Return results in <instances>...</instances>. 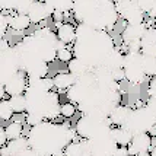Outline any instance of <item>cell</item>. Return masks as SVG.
<instances>
[{
  "mask_svg": "<svg viewBox=\"0 0 156 156\" xmlns=\"http://www.w3.org/2000/svg\"><path fill=\"white\" fill-rule=\"evenodd\" d=\"M76 130H73L67 122L44 121L42 124L29 129L28 142L31 149L40 156H66L64 149L69 143L76 140Z\"/></svg>",
  "mask_w": 156,
  "mask_h": 156,
  "instance_id": "cell-1",
  "label": "cell"
},
{
  "mask_svg": "<svg viewBox=\"0 0 156 156\" xmlns=\"http://www.w3.org/2000/svg\"><path fill=\"white\" fill-rule=\"evenodd\" d=\"M2 86L5 88L9 98L10 96L25 95L28 86H29V76H28L27 70L23 67L19 69L13 76H10L5 83H2Z\"/></svg>",
  "mask_w": 156,
  "mask_h": 156,
  "instance_id": "cell-2",
  "label": "cell"
},
{
  "mask_svg": "<svg viewBox=\"0 0 156 156\" xmlns=\"http://www.w3.org/2000/svg\"><path fill=\"white\" fill-rule=\"evenodd\" d=\"M152 140H153V137L150 136V133H140V134L133 136V140L129 146L130 156H137L144 152H150L152 144H153Z\"/></svg>",
  "mask_w": 156,
  "mask_h": 156,
  "instance_id": "cell-3",
  "label": "cell"
},
{
  "mask_svg": "<svg viewBox=\"0 0 156 156\" xmlns=\"http://www.w3.org/2000/svg\"><path fill=\"white\" fill-rule=\"evenodd\" d=\"M55 35H57V40L63 42L64 45H69V47L75 45L77 41V25L64 22L60 28L55 29Z\"/></svg>",
  "mask_w": 156,
  "mask_h": 156,
  "instance_id": "cell-4",
  "label": "cell"
},
{
  "mask_svg": "<svg viewBox=\"0 0 156 156\" xmlns=\"http://www.w3.org/2000/svg\"><path fill=\"white\" fill-rule=\"evenodd\" d=\"M54 79V85H55V89L58 92H67L69 89H72L77 83V79L76 76H73L69 70H64V72H58L57 75L53 76Z\"/></svg>",
  "mask_w": 156,
  "mask_h": 156,
  "instance_id": "cell-5",
  "label": "cell"
},
{
  "mask_svg": "<svg viewBox=\"0 0 156 156\" xmlns=\"http://www.w3.org/2000/svg\"><path fill=\"white\" fill-rule=\"evenodd\" d=\"M10 13V29L15 32H20L23 34L25 31H28L31 25H32V20L28 15L23 13H16L15 10L9 12Z\"/></svg>",
  "mask_w": 156,
  "mask_h": 156,
  "instance_id": "cell-6",
  "label": "cell"
},
{
  "mask_svg": "<svg viewBox=\"0 0 156 156\" xmlns=\"http://www.w3.org/2000/svg\"><path fill=\"white\" fill-rule=\"evenodd\" d=\"M28 149H31L28 137H20L18 140L9 142L5 147H2V155H9V156L19 155V153H22V152H25Z\"/></svg>",
  "mask_w": 156,
  "mask_h": 156,
  "instance_id": "cell-7",
  "label": "cell"
},
{
  "mask_svg": "<svg viewBox=\"0 0 156 156\" xmlns=\"http://www.w3.org/2000/svg\"><path fill=\"white\" fill-rule=\"evenodd\" d=\"M111 136H112V139L115 140L118 146H127L129 147L131 140H133V134L124 127H112Z\"/></svg>",
  "mask_w": 156,
  "mask_h": 156,
  "instance_id": "cell-8",
  "label": "cell"
},
{
  "mask_svg": "<svg viewBox=\"0 0 156 156\" xmlns=\"http://www.w3.org/2000/svg\"><path fill=\"white\" fill-rule=\"evenodd\" d=\"M88 152L86 140H75V142L69 143V146L64 149L66 156H85Z\"/></svg>",
  "mask_w": 156,
  "mask_h": 156,
  "instance_id": "cell-9",
  "label": "cell"
},
{
  "mask_svg": "<svg viewBox=\"0 0 156 156\" xmlns=\"http://www.w3.org/2000/svg\"><path fill=\"white\" fill-rule=\"evenodd\" d=\"M67 70L73 76H76V79H79L83 75H86V73L90 72V70H88V64L83 63L80 58H76V57L67 64Z\"/></svg>",
  "mask_w": 156,
  "mask_h": 156,
  "instance_id": "cell-10",
  "label": "cell"
},
{
  "mask_svg": "<svg viewBox=\"0 0 156 156\" xmlns=\"http://www.w3.org/2000/svg\"><path fill=\"white\" fill-rule=\"evenodd\" d=\"M23 124L25 122H20V121H9L6 127V134L9 137V142H12V140H18L22 137L23 134Z\"/></svg>",
  "mask_w": 156,
  "mask_h": 156,
  "instance_id": "cell-11",
  "label": "cell"
},
{
  "mask_svg": "<svg viewBox=\"0 0 156 156\" xmlns=\"http://www.w3.org/2000/svg\"><path fill=\"white\" fill-rule=\"evenodd\" d=\"M9 102L12 105V109L15 111V114H23L28 111V99L25 95L10 96Z\"/></svg>",
  "mask_w": 156,
  "mask_h": 156,
  "instance_id": "cell-12",
  "label": "cell"
},
{
  "mask_svg": "<svg viewBox=\"0 0 156 156\" xmlns=\"http://www.w3.org/2000/svg\"><path fill=\"white\" fill-rule=\"evenodd\" d=\"M77 111H79V108L73 102L66 101L60 104V117H63L64 120H72L77 114Z\"/></svg>",
  "mask_w": 156,
  "mask_h": 156,
  "instance_id": "cell-13",
  "label": "cell"
},
{
  "mask_svg": "<svg viewBox=\"0 0 156 156\" xmlns=\"http://www.w3.org/2000/svg\"><path fill=\"white\" fill-rule=\"evenodd\" d=\"M15 115V111L12 109V105L9 102V98L6 99H0V118L2 121H12Z\"/></svg>",
  "mask_w": 156,
  "mask_h": 156,
  "instance_id": "cell-14",
  "label": "cell"
},
{
  "mask_svg": "<svg viewBox=\"0 0 156 156\" xmlns=\"http://www.w3.org/2000/svg\"><path fill=\"white\" fill-rule=\"evenodd\" d=\"M75 58V51L72 47H66L57 50V61H60L61 64H69L70 61Z\"/></svg>",
  "mask_w": 156,
  "mask_h": 156,
  "instance_id": "cell-15",
  "label": "cell"
},
{
  "mask_svg": "<svg viewBox=\"0 0 156 156\" xmlns=\"http://www.w3.org/2000/svg\"><path fill=\"white\" fill-rule=\"evenodd\" d=\"M142 55L146 58H156V44H142Z\"/></svg>",
  "mask_w": 156,
  "mask_h": 156,
  "instance_id": "cell-16",
  "label": "cell"
},
{
  "mask_svg": "<svg viewBox=\"0 0 156 156\" xmlns=\"http://www.w3.org/2000/svg\"><path fill=\"white\" fill-rule=\"evenodd\" d=\"M111 76H112L114 82H117V83H121V82L127 80V77H126V70L122 67L112 69V70H111Z\"/></svg>",
  "mask_w": 156,
  "mask_h": 156,
  "instance_id": "cell-17",
  "label": "cell"
},
{
  "mask_svg": "<svg viewBox=\"0 0 156 156\" xmlns=\"http://www.w3.org/2000/svg\"><path fill=\"white\" fill-rule=\"evenodd\" d=\"M7 143H9V137L6 134V129L0 127V147H5Z\"/></svg>",
  "mask_w": 156,
  "mask_h": 156,
  "instance_id": "cell-18",
  "label": "cell"
},
{
  "mask_svg": "<svg viewBox=\"0 0 156 156\" xmlns=\"http://www.w3.org/2000/svg\"><path fill=\"white\" fill-rule=\"evenodd\" d=\"M114 156H130L129 147H127V146H118Z\"/></svg>",
  "mask_w": 156,
  "mask_h": 156,
  "instance_id": "cell-19",
  "label": "cell"
},
{
  "mask_svg": "<svg viewBox=\"0 0 156 156\" xmlns=\"http://www.w3.org/2000/svg\"><path fill=\"white\" fill-rule=\"evenodd\" d=\"M2 156H9V155H2ZM13 156H40V155H37L32 149H28V150H25V152L19 153V155H13Z\"/></svg>",
  "mask_w": 156,
  "mask_h": 156,
  "instance_id": "cell-20",
  "label": "cell"
},
{
  "mask_svg": "<svg viewBox=\"0 0 156 156\" xmlns=\"http://www.w3.org/2000/svg\"><path fill=\"white\" fill-rule=\"evenodd\" d=\"M137 156H152V153L150 152H144V153H140V155H137Z\"/></svg>",
  "mask_w": 156,
  "mask_h": 156,
  "instance_id": "cell-21",
  "label": "cell"
},
{
  "mask_svg": "<svg viewBox=\"0 0 156 156\" xmlns=\"http://www.w3.org/2000/svg\"><path fill=\"white\" fill-rule=\"evenodd\" d=\"M85 156H92V155H90V153H86V155H85Z\"/></svg>",
  "mask_w": 156,
  "mask_h": 156,
  "instance_id": "cell-22",
  "label": "cell"
}]
</instances>
